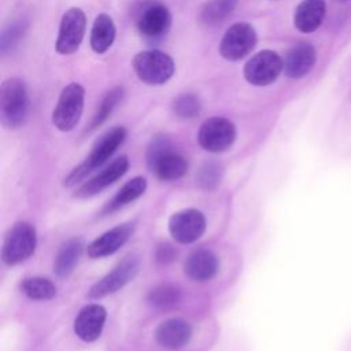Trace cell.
I'll use <instances>...</instances> for the list:
<instances>
[{"label":"cell","mask_w":351,"mask_h":351,"mask_svg":"<svg viewBox=\"0 0 351 351\" xmlns=\"http://www.w3.org/2000/svg\"><path fill=\"white\" fill-rule=\"evenodd\" d=\"M218 259L210 250H197L192 252L185 263L184 271L193 281H208L215 277Z\"/></svg>","instance_id":"cell-19"},{"label":"cell","mask_w":351,"mask_h":351,"mask_svg":"<svg viewBox=\"0 0 351 351\" xmlns=\"http://www.w3.org/2000/svg\"><path fill=\"white\" fill-rule=\"evenodd\" d=\"M148 302L156 308H171L181 302V291L173 284H159L151 289Z\"/></svg>","instance_id":"cell-25"},{"label":"cell","mask_w":351,"mask_h":351,"mask_svg":"<svg viewBox=\"0 0 351 351\" xmlns=\"http://www.w3.org/2000/svg\"><path fill=\"white\" fill-rule=\"evenodd\" d=\"M147 189V181L143 177H134L129 180L117 193L115 196L108 202L106 206V213H112L125 204L138 199Z\"/></svg>","instance_id":"cell-23"},{"label":"cell","mask_w":351,"mask_h":351,"mask_svg":"<svg viewBox=\"0 0 351 351\" xmlns=\"http://www.w3.org/2000/svg\"><path fill=\"white\" fill-rule=\"evenodd\" d=\"M133 230H134V225L132 222H126L104 232L101 236L95 239L88 245L86 248L88 256L92 259H99V258H104L114 254L129 240Z\"/></svg>","instance_id":"cell-14"},{"label":"cell","mask_w":351,"mask_h":351,"mask_svg":"<svg viewBox=\"0 0 351 351\" xmlns=\"http://www.w3.org/2000/svg\"><path fill=\"white\" fill-rule=\"evenodd\" d=\"M282 70L284 60L281 56L271 49H263L248 59L244 64L243 74L251 85L266 86L273 84Z\"/></svg>","instance_id":"cell-8"},{"label":"cell","mask_w":351,"mask_h":351,"mask_svg":"<svg viewBox=\"0 0 351 351\" xmlns=\"http://www.w3.org/2000/svg\"><path fill=\"white\" fill-rule=\"evenodd\" d=\"M223 169L221 163L215 160H206L200 165L196 173V181L202 189L213 191L215 189L222 180Z\"/></svg>","instance_id":"cell-28"},{"label":"cell","mask_w":351,"mask_h":351,"mask_svg":"<svg viewBox=\"0 0 351 351\" xmlns=\"http://www.w3.org/2000/svg\"><path fill=\"white\" fill-rule=\"evenodd\" d=\"M29 95L26 84L16 77L8 78L0 88V117L8 129L22 126L29 115Z\"/></svg>","instance_id":"cell-2"},{"label":"cell","mask_w":351,"mask_h":351,"mask_svg":"<svg viewBox=\"0 0 351 351\" xmlns=\"http://www.w3.org/2000/svg\"><path fill=\"white\" fill-rule=\"evenodd\" d=\"M177 255V250H174L173 245L170 244H160L156 248V261L159 263H170L174 261Z\"/></svg>","instance_id":"cell-31"},{"label":"cell","mask_w":351,"mask_h":351,"mask_svg":"<svg viewBox=\"0 0 351 351\" xmlns=\"http://www.w3.org/2000/svg\"><path fill=\"white\" fill-rule=\"evenodd\" d=\"M140 262L136 255H128L123 258L108 274L96 281L88 291L90 299H100L107 295L115 293L126 284H129L138 273Z\"/></svg>","instance_id":"cell-10"},{"label":"cell","mask_w":351,"mask_h":351,"mask_svg":"<svg viewBox=\"0 0 351 351\" xmlns=\"http://www.w3.org/2000/svg\"><path fill=\"white\" fill-rule=\"evenodd\" d=\"M341 1H344V0H341Z\"/></svg>","instance_id":"cell-32"},{"label":"cell","mask_w":351,"mask_h":351,"mask_svg":"<svg viewBox=\"0 0 351 351\" xmlns=\"http://www.w3.org/2000/svg\"><path fill=\"white\" fill-rule=\"evenodd\" d=\"M123 95H125V90L122 86H115L106 93V96L103 97V100H101L100 106L97 107L95 117L92 119V123H90L92 129L99 128L108 119V117L112 114L115 107L122 101Z\"/></svg>","instance_id":"cell-26"},{"label":"cell","mask_w":351,"mask_h":351,"mask_svg":"<svg viewBox=\"0 0 351 351\" xmlns=\"http://www.w3.org/2000/svg\"><path fill=\"white\" fill-rule=\"evenodd\" d=\"M132 66L137 78L148 85H162L167 82L176 70L171 56L158 49L136 53Z\"/></svg>","instance_id":"cell-4"},{"label":"cell","mask_w":351,"mask_h":351,"mask_svg":"<svg viewBox=\"0 0 351 351\" xmlns=\"http://www.w3.org/2000/svg\"><path fill=\"white\" fill-rule=\"evenodd\" d=\"M37 245L36 229L29 222L15 223L4 237L1 261L7 266L18 265L34 254Z\"/></svg>","instance_id":"cell-6"},{"label":"cell","mask_w":351,"mask_h":351,"mask_svg":"<svg viewBox=\"0 0 351 351\" xmlns=\"http://www.w3.org/2000/svg\"><path fill=\"white\" fill-rule=\"evenodd\" d=\"M258 41L256 32L247 22L233 23L221 38L219 53L223 59L236 62L252 52Z\"/></svg>","instance_id":"cell-7"},{"label":"cell","mask_w":351,"mask_h":351,"mask_svg":"<svg viewBox=\"0 0 351 351\" xmlns=\"http://www.w3.org/2000/svg\"><path fill=\"white\" fill-rule=\"evenodd\" d=\"M107 318V311L101 304L90 303L82 307L74 319V333L86 343L100 337Z\"/></svg>","instance_id":"cell-13"},{"label":"cell","mask_w":351,"mask_h":351,"mask_svg":"<svg viewBox=\"0 0 351 351\" xmlns=\"http://www.w3.org/2000/svg\"><path fill=\"white\" fill-rule=\"evenodd\" d=\"M148 166L155 176L165 181H174L185 176L188 170V162L182 154L173 149L170 141L158 136L152 140L148 154Z\"/></svg>","instance_id":"cell-3"},{"label":"cell","mask_w":351,"mask_h":351,"mask_svg":"<svg viewBox=\"0 0 351 351\" xmlns=\"http://www.w3.org/2000/svg\"><path fill=\"white\" fill-rule=\"evenodd\" d=\"M237 0H208L202 11L200 21L204 23H217L225 19L236 7Z\"/></svg>","instance_id":"cell-27"},{"label":"cell","mask_w":351,"mask_h":351,"mask_svg":"<svg viewBox=\"0 0 351 351\" xmlns=\"http://www.w3.org/2000/svg\"><path fill=\"white\" fill-rule=\"evenodd\" d=\"M126 138V129L123 126H115L106 132L93 145L90 154L86 156V159L80 163L77 167H74L70 174L63 180L64 186H73L82 181L89 173H92L95 169L104 165L110 156L119 148V145Z\"/></svg>","instance_id":"cell-1"},{"label":"cell","mask_w":351,"mask_h":351,"mask_svg":"<svg viewBox=\"0 0 351 351\" xmlns=\"http://www.w3.org/2000/svg\"><path fill=\"white\" fill-rule=\"evenodd\" d=\"M25 23L23 22H14L10 23L1 33V38H0V51L1 53H5L8 51H12L18 43L21 41V38L25 34Z\"/></svg>","instance_id":"cell-30"},{"label":"cell","mask_w":351,"mask_h":351,"mask_svg":"<svg viewBox=\"0 0 351 351\" xmlns=\"http://www.w3.org/2000/svg\"><path fill=\"white\" fill-rule=\"evenodd\" d=\"M200 99L191 92L177 96L173 101V111L181 119H192L200 114Z\"/></svg>","instance_id":"cell-29"},{"label":"cell","mask_w":351,"mask_h":351,"mask_svg":"<svg viewBox=\"0 0 351 351\" xmlns=\"http://www.w3.org/2000/svg\"><path fill=\"white\" fill-rule=\"evenodd\" d=\"M86 29V16L78 7L69 8L59 23L58 38L55 43L56 52L60 55L74 53L84 38Z\"/></svg>","instance_id":"cell-11"},{"label":"cell","mask_w":351,"mask_h":351,"mask_svg":"<svg viewBox=\"0 0 351 351\" xmlns=\"http://www.w3.org/2000/svg\"><path fill=\"white\" fill-rule=\"evenodd\" d=\"M325 10V0H303L295 10V27L302 33H313L322 23Z\"/></svg>","instance_id":"cell-20"},{"label":"cell","mask_w":351,"mask_h":351,"mask_svg":"<svg viewBox=\"0 0 351 351\" xmlns=\"http://www.w3.org/2000/svg\"><path fill=\"white\" fill-rule=\"evenodd\" d=\"M192 337V326L181 318H170L159 324L155 330L158 344L167 350H180L185 347Z\"/></svg>","instance_id":"cell-15"},{"label":"cell","mask_w":351,"mask_h":351,"mask_svg":"<svg viewBox=\"0 0 351 351\" xmlns=\"http://www.w3.org/2000/svg\"><path fill=\"white\" fill-rule=\"evenodd\" d=\"M85 101V89L78 82L66 85L52 111V123L60 132H70L81 119Z\"/></svg>","instance_id":"cell-5"},{"label":"cell","mask_w":351,"mask_h":351,"mask_svg":"<svg viewBox=\"0 0 351 351\" xmlns=\"http://www.w3.org/2000/svg\"><path fill=\"white\" fill-rule=\"evenodd\" d=\"M21 291L33 300H49L56 295V287L44 277H30L21 282Z\"/></svg>","instance_id":"cell-24"},{"label":"cell","mask_w":351,"mask_h":351,"mask_svg":"<svg viewBox=\"0 0 351 351\" xmlns=\"http://www.w3.org/2000/svg\"><path fill=\"white\" fill-rule=\"evenodd\" d=\"M236 140V126L223 117H211L206 119L199 132L197 141L208 152H223L232 147Z\"/></svg>","instance_id":"cell-9"},{"label":"cell","mask_w":351,"mask_h":351,"mask_svg":"<svg viewBox=\"0 0 351 351\" xmlns=\"http://www.w3.org/2000/svg\"><path fill=\"white\" fill-rule=\"evenodd\" d=\"M315 49L307 43L296 44L288 51L284 59V73L289 78L304 77L315 63Z\"/></svg>","instance_id":"cell-18"},{"label":"cell","mask_w":351,"mask_h":351,"mask_svg":"<svg viewBox=\"0 0 351 351\" xmlns=\"http://www.w3.org/2000/svg\"><path fill=\"white\" fill-rule=\"evenodd\" d=\"M84 248V243L81 239H71L66 241L56 254L53 262V271L59 277H67L75 267L81 252Z\"/></svg>","instance_id":"cell-22"},{"label":"cell","mask_w":351,"mask_h":351,"mask_svg":"<svg viewBox=\"0 0 351 351\" xmlns=\"http://www.w3.org/2000/svg\"><path fill=\"white\" fill-rule=\"evenodd\" d=\"M129 169V159L128 156L122 155L117 158L111 165H108L104 170H101L97 176L90 178L88 182H85L75 193L78 197H88L92 195H96L101 189L107 188L112 182H115L118 178H121Z\"/></svg>","instance_id":"cell-17"},{"label":"cell","mask_w":351,"mask_h":351,"mask_svg":"<svg viewBox=\"0 0 351 351\" xmlns=\"http://www.w3.org/2000/svg\"><path fill=\"white\" fill-rule=\"evenodd\" d=\"M171 25V14L163 4H154L147 7L138 21L137 29L141 36L148 38H158L167 33Z\"/></svg>","instance_id":"cell-16"},{"label":"cell","mask_w":351,"mask_h":351,"mask_svg":"<svg viewBox=\"0 0 351 351\" xmlns=\"http://www.w3.org/2000/svg\"><path fill=\"white\" fill-rule=\"evenodd\" d=\"M169 232L177 243L191 244L206 232V218L202 211L195 208L177 211L169 219Z\"/></svg>","instance_id":"cell-12"},{"label":"cell","mask_w":351,"mask_h":351,"mask_svg":"<svg viewBox=\"0 0 351 351\" xmlns=\"http://www.w3.org/2000/svg\"><path fill=\"white\" fill-rule=\"evenodd\" d=\"M115 34H117V29L112 18L107 14H99L95 18L90 29L89 43L92 49L99 55L106 53L114 43Z\"/></svg>","instance_id":"cell-21"}]
</instances>
